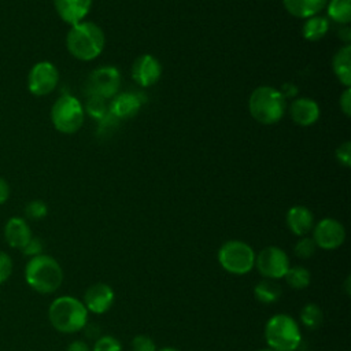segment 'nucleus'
<instances>
[{
  "label": "nucleus",
  "instance_id": "obj_1",
  "mask_svg": "<svg viewBox=\"0 0 351 351\" xmlns=\"http://www.w3.org/2000/svg\"><path fill=\"white\" fill-rule=\"evenodd\" d=\"M66 47L71 56L78 60H93L104 48V33L93 22L73 25L66 36Z\"/></svg>",
  "mask_w": 351,
  "mask_h": 351
},
{
  "label": "nucleus",
  "instance_id": "obj_2",
  "mask_svg": "<svg viewBox=\"0 0 351 351\" xmlns=\"http://www.w3.org/2000/svg\"><path fill=\"white\" fill-rule=\"evenodd\" d=\"M51 325L60 333H75L88 324V310L82 300L74 296H59L48 308Z\"/></svg>",
  "mask_w": 351,
  "mask_h": 351
},
{
  "label": "nucleus",
  "instance_id": "obj_3",
  "mask_svg": "<svg viewBox=\"0 0 351 351\" xmlns=\"http://www.w3.org/2000/svg\"><path fill=\"white\" fill-rule=\"evenodd\" d=\"M25 280L38 293H53L63 282V270L55 258L41 254L27 262Z\"/></svg>",
  "mask_w": 351,
  "mask_h": 351
},
{
  "label": "nucleus",
  "instance_id": "obj_4",
  "mask_svg": "<svg viewBox=\"0 0 351 351\" xmlns=\"http://www.w3.org/2000/svg\"><path fill=\"white\" fill-rule=\"evenodd\" d=\"M248 110L251 117L263 125L278 122L285 111V96L273 86H258L248 99Z\"/></svg>",
  "mask_w": 351,
  "mask_h": 351
},
{
  "label": "nucleus",
  "instance_id": "obj_5",
  "mask_svg": "<svg viewBox=\"0 0 351 351\" xmlns=\"http://www.w3.org/2000/svg\"><path fill=\"white\" fill-rule=\"evenodd\" d=\"M265 340L274 351H296L302 343L299 324L289 314H274L265 325Z\"/></svg>",
  "mask_w": 351,
  "mask_h": 351
},
{
  "label": "nucleus",
  "instance_id": "obj_6",
  "mask_svg": "<svg viewBox=\"0 0 351 351\" xmlns=\"http://www.w3.org/2000/svg\"><path fill=\"white\" fill-rule=\"evenodd\" d=\"M255 255L254 248L245 241L228 240L219 247L217 258L225 271L243 276L255 267Z\"/></svg>",
  "mask_w": 351,
  "mask_h": 351
},
{
  "label": "nucleus",
  "instance_id": "obj_7",
  "mask_svg": "<svg viewBox=\"0 0 351 351\" xmlns=\"http://www.w3.org/2000/svg\"><path fill=\"white\" fill-rule=\"evenodd\" d=\"M85 111L80 100L71 95L59 96L51 108V122L63 134L78 132L84 123Z\"/></svg>",
  "mask_w": 351,
  "mask_h": 351
},
{
  "label": "nucleus",
  "instance_id": "obj_8",
  "mask_svg": "<svg viewBox=\"0 0 351 351\" xmlns=\"http://www.w3.org/2000/svg\"><path fill=\"white\" fill-rule=\"evenodd\" d=\"M289 258L285 251L277 245H269L255 255V267L263 278H284L289 269Z\"/></svg>",
  "mask_w": 351,
  "mask_h": 351
},
{
  "label": "nucleus",
  "instance_id": "obj_9",
  "mask_svg": "<svg viewBox=\"0 0 351 351\" xmlns=\"http://www.w3.org/2000/svg\"><path fill=\"white\" fill-rule=\"evenodd\" d=\"M59 82L56 66L48 60L37 62L27 73V89L34 96H47L55 90Z\"/></svg>",
  "mask_w": 351,
  "mask_h": 351
},
{
  "label": "nucleus",
  "instance_id": "obj_10",
  "mask_svg": "<svg viewBox=\"0 0 351 351\" xmlns=\"http://www.w3.org/2000/svg\"><path fill=\"white\" fill-rule=\"evenodd\" d=\"M121 86V75L119 71L112 66H103L97 67L92 71L88 77L86 88L88 96H99L101 99H111L114 97Z\"/></svg>",
  "mask_w": 351,
  "mask_h": 351
},
{
  "label": "nucleus",
  "instance_id": "obj_11",
  "mask_svg": "<svg viewBox=\"0 0 351 351\" xmlns=\"http://www.w3.org/2000/svg\"><path fill=\"white\" fill-rule=\"evenodd\" d=\"M317 247L322 250H336L346 240V229L335 218H322L313 226V237Z\"/></svg>",
  "mask_w": 351,
  "mask_h": 351
},
{
  "label": "nucleus",
  "instance_id": "obj_12",
  "mask_svg": "<svg viewBox=\"0 0 351 351\" xmlns=\"http://www.w3.org/2000/svg\"><path fill=\"white\" fill-rule=\"evenodd\" d=\"M114 299L115 293L110 285L104 282H96L85 291L82 303L88 311L93 314H104L111 308Z\"/></svg>",
  "mask_w": 351,
  "mask_h": 351
},
{
  "label": "nucleus",
  "instance_id": "obj_13",
  "mask_svg": "<svg viewBox=\"0 0 351 351\" xmlns=\"http://www.w3.org/2000/svg\"><path fill=\"white\" fill-rule=\"evenodd\" d=\"M160 74H162V66L159 60L155 56L148 53L138 56L132 66L133 80L144 88L155 85L160 78Z\"/></svg>",
  "mask_w": 351,
  "mask_h": 351
},
{
  "label": "nucleus",
  "instance_id": "obj_14",
  "mask_svg": "<svg viewBox=\"0 0 351 351\" xmlns=\"http://www.w3.org/2000/svg\"><path fill=\"white\" fill-rule=\"evenodd\" d=\"M90 5L92 0H53V7L59 18L71 26L84 21Z\"/></svg>",
  "mask_w": 351,
  "mask_h": 351
},
{
  "label": "nucleus",
  "instance_id": "obj_15",
  "mask_svg": "<svg viewBox=\"0 0 351 351\" xmlns=\"http://www.w3.org/2000/svg\"><path fill=\"white\" fill-rule=\"evenodd\" d=\"M143 100L140 95L125 92L115 95L110 104V112L118 119L133 118L141 108Z\"/></svg>",
  "mask_w": 351,
  "mask_h": 351
},
{
  "label": "nucleus",
  "instance_id": "obj_16",
  "mask_svg": "<svg viewBox=\"0 0 351 351\" xmlns=\"http://www.w3.org/2000/svg\"><path fill=\"white\" fill-rule=\"evenodd\" d=\"M4 237L10 247L22 250L33 236L25 218L11 217L4 226Z\"/></svg>",
  "mask_w": 351,
  "mask_h": 351
},
{
  "label": "nucleus",
  "instance_id": "obj_17",
  "mask_svg": "<svg viewBox=\"0 0 351 351\" xmlns=\"http://www.w3.org/2000/svg\"><path fill=\"white\" fill-rule=\"evenodd\" d=\"M289 115L295 123L300 126H310L319 118V107L313 99L300 97L292 101Z\"/></svg>",
  "mask_w": 351,
  "mask_h": 351
},
{
  "label": "nucleus",
  "instance_id": "obj_18",
  "mask_svg": "<svg viewBox=\"0 0 351 351\" xmlns=\"http://www.w3.org/2000/svg\"><path fill=\"white\" fill-rule=\"evenodd\" d=\"M285 222L295 236H306L314 226V215L304 206H293L287 211Z\"/></svg>",
  "mask_w": 351,
  "mask_h": 351
},
{
  "label": "nucleus",
  "instance_id": "obj_19",
  "mask_svg": "<svg viewBox=\"0 0 351 351\" xmlns=\"http://www.w3.org/2000/svg\"><path fill=\"white\" fill-rule=\"evenodd\" d=\"M326 1L328 0H282V4L291 15L307 19L317 15L326 5Z\"/></svg>",
  "mask_w": 351,
  "mask_h": 351
},
{
  "label": "nucleus",
  "instance_id": "obj_20",
  "mask_svg": "<svg viewBox=\"0 0 351 351\" xmlns=\"http://www.w3.org/2000/svg\"><path fill=\"white\" fill-rule=\"evenodd\" d=\"M333 73L346 88L351 86V47L344 45L340 48L332 59Z\"/></svg>",
  "mask_w": 351,
  "mask_h": 351
},
{
  "label": "nucleus",
  "instance_id": "obj_21",
  "mask_svg": "<svg viewBox=\"0 0 351 351\" xmlns=\"http://www.w3.org/2000/svg\"><path fill=\"white\" fill-rule=\"evenodd\" d=\"M281 293H282V289H281V285L277 282V280L263 278L254 288V296L262 304L276 303L280 299Z\"/></svg>",
  "mask_w": 351,
  "mask_h": 351
},
{
  "label": "nucleus",
  "instance_id": "obj_22",
  "mask_svg": "<svg viewBox=\"0 0 351 351\" xmlns=\"http://www.w3.org/2000/svg\"><path fill=\"white\" fill-rule=\"evenodd\" d=\"M329 30V22L324 16H310L306 19L302 27V34L307 41H318L321 40Z\"/></svg>",
  "mask_w": 351,
  "mask_h": 351
},
{
  "label": "nucleus",
  "instance_id": "obj_23",
  "mask_svg": "<svg viewBox=\"0 0 351 351\" xmlns=\"http://www.w3.org/2000/svg\"><path fill=\"white\" fill-rule=\"evenodd\" d=\"M285 282L292 288V289H304L310 285L311 281V274L307 267L303 266H289L287 270L285 276Z\"/></svg>",
  "mask_w": 351,
  "mask_h": 351
},
{
  "label": "nucleus",
  "instance_id": "obj_24",
  "mask_svg": "<svg viewBox=\"0 0 351 351\" xmlns=\"http://www.w3.org/2000/svg\"><path fill=\"white\" fill-rule=\"evenodd\" d=\"M328 15L332 21L347 25L351 21V0H329Z\"/></svg>",
  "mask_w": 351,
  "mask_h": 351
},
{
  "label": "nucleus",
  "instance_id": "obj_25",
  "mask_svg": "<svg viewBox=\"0 0 351 351\" xmlns=\"http://www.w3.org/2000/svg\"><path fill=\"white\" fill-rule=\"evenodd\" d=\"M300 321L306 328L311 330L318 329L324 321V313L318 304L307 303L300 310Z\"/></svg>",
  "mask_w": 351,
  "mask_h": 351
},
{
  "label": "nucleus",
  "instance_id": "obj_26",
  "mask_svg": "<svg viewBox=\"0 0 351 351\" xmlns=\"http://www.w3.org/2000/svg\"><path fill=\"white\" fill-rule=\"evenodd\" d=\"M85 110L86 112L96 119H104L107 115V106H106V100L99 97V96H93L89 95L86 104H85Z\"/></svg>",
  "mask_w": 351,
  "mask_h": 351
},
{
  "label": "nucleus",
  "instance_id": "obj_27",
  "mask_svg": "<svg viewBox=\"0 0 351 351\" xmlns=\"http://www.w3.org/2000/svg\"><path fill=\"white\" fill-rule=\"evenodd\" d=\"M315 250H317V245H315L314 240L307 236H303L293 247L295 255L299 256L300 259H307V258L313 256L315 254Z\"/></svg>",
  "mask_w": 351,
  "mask_h": 351
},
{
  "label": "nucleus",
  "instance_id": "obj_28",
  "mask_svg": "<svg viewBox=\"0 0 351 351\" xmlns=\"http://www.w3.org/2000/svg\"><path fill=\"white\" fill-rule=\"evenodd\" d=\"M47 214H48V207L43 200H32L25 207L26 218L33 221L43 219L44 217H47Z\"/></svg>",
  "mask_w": 351,
  "mask_h": 351
},
{
  "label": "nucleus",
  "instance_id": "obj_29",
  "mask_svg": "<svg viewBox=\"0 0 351 351\" xmlns=\"http://www.w3.org/2000/svg\"><path fill=\"white\" fill-rule=\"evenodd\" d=\"M93 351H122V346L117 337L104 335L96 339L93 344Z\"/></svg>",
  "mask_w": 351,
  "mask_h": 351
},
{
  "label": "nucleus",
  "instance_id": "obj_30",
  "mask_svg": "<svg viewBox=\"0 0 351 351\" xmlns=\"http://www.w3.org/2000/svg\"><path fill=\"white\" fill-rule=\"evenodd\" d=\"M132 351H156V344L147 335H137L132 340Z\"/></svg>",
  "mask_w": 351,
  "mask_h": 351
},
{
  "label": "nucleus",
  "instance_id": "obj_31",
  "mask_svg": "<svg viewBox=\"0 0 351 351\" xmlns=\"http://www.w3.org/2000/svg\"><path fill=\"white\" fill-rule=\"evenodd\" d=\"M23 252V255L26 256H37V255H41L43 251H44V244H43V240L38 239V237H32L27 244L21 250Z\"/></svg>",
  "mask_w": 351,
  "mask_h": 351
},
{
  "label": "nucleus",
  "instance_id": "obj_32",
  "mask_svg": "<svg viewBox=\"0 0 351 351\" xmlns=\"http://www.w3.org/2000/svg\"><path fill=\"white\" fill-rule=\"evenodd\" d=\"M12 273V259L4 251H0V285L8 280Z\"/></svg>",
  "mask_w": 351,
  "mask_h": 351
},
{
  "label": "nucleus",
  "instance_id": "obj_33",
  "mask_svg": "<svg viewBox=\"0 0 351 351\" xmlns=\"http://www.w3.org/2000/svg\"><path fill=\"white\" fill-rule=\"evenodd\" d=\"M336 159L340 165L346 167L351 166V143L350 141H346L336 148Z\"/></svg>",
  "mask_w": 351,
  "mask_h": 351
},
{
  "label": "nucleus",
  "instance_id": "obj_34",
  "mask_svg": "<svg viewBox=\"0 0 351 351\" xmlns=\"http://www.w3.org/2000/svg\"><path fill=\"white\" fill-rule=\"evenodd\" d=\"M340 108L346 117L351 115V88H346L339 100Z\"/></svg>",
  "mask_w": 351,
  "mask_h": 351
},
{
  "label": "nucleus",
  "instance_id": "obj_35",
  "mask_svg": "<svg viewBox=\"0 0 351 351\" xmlns=\"http://www.w3.org/2000/svg\"><path fill=\"white\" fill-rule=\"evenodd\" d=\"M8 197H10V185L3 177H0V204L5 203Z\"/></svg>",
  "mask_w": 351,
  "mask_h": 351
},
{
  "label": "nucleus",
  "instance_id": "obj_36",
  "mask_svg": "<svg viewBox=\"0 0 351 351\" xmlns=\"http://www.w3.org/2000/svg\"><path fill=\"white\" fill-rule=\"evenodd\" d=\"M67 351H90V348H89L86 341H84V340H74V341H71L69 344Z\"/></svg>",
  "mask_w": 351,
  "mask_h": 351
},
{
  "label": "nucleus",
  "instance_id": "obj_37",
  "mask_svg": "<svg viewBox=\"0 0 351 351\" xmlns=\"http://www.w3.org/2000/svg\"><path fill=\"white\" fill-rule=\"evenodd\" d=\"M156 351H178V350L174 348V347H163V348H159Z\"/></svg>",
  "mask_w": 351,
  "mask_h": 351
},
{
  "label": "nucleus",
  "instance_id": "obj_38",
  "mask_svg": "<svg viewBox=\"0 0 351 351\" xmlns=\"http://www.w3.org/2000/svg\"><path fill=\"white\" fill-rule=\"evenodd\" d=\"M259 351H274V350H271V348H265V350H259Z\"/></svg>",
  "mask_w": 351,
  "mask_h": 351
}]
</instances>
